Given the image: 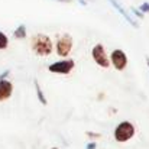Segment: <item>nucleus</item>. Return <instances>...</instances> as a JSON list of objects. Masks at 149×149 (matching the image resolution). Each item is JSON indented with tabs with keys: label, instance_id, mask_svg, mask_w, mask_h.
Returning a JSON list of instances; mask_svg holds the SVG:
<instances>
[{
	"label": "nucleus",
	"instance_id": "dca6fc26",
	"mask_svg": "<svg viewBox=\"0 0 149 149\" xmlns=\"http://www.w3.org/2000/svg\"><path fill=\"white\" fill-rule=\"evenodd\" d=\"M9 74H10V71H9V70L3 71V72L0 74V80H6V77H9Z\"/></svg>",
	"mask_w": 149,
	"mask_h": 149
},
{
	"label": "nucleus",
	"instance_id": "9d476101",
	"mask_svg": "<svg viewBox=\"0 0 149 149\" xmlns=\"http://www.w3.org/2000/svg\"><path fill=\"white\" fill-rule=\"evenodd\" d=\"M33 86H35V90H36V96H38V100H39V103L41 104H44V106H47L48 104V100L45 97V94H44V91H42V88H41V86H39V83L35 80L33 81Z\"/></svg>",
	"mask_w": 149,
	"mask_h": 149
},
{
	"label": "nucleus",
	"instance_id": "423d86ee",
	"mask_svg": "<svg viewBox=\"0 0 149 149\" xmlns=\"http://www.w3.org/2000/svg\"><path fill=\"white\" fill-rule=\"evenodd\" d=\"M110 56V65H113L114 70L117 71H125L127 64H129V59H127V55L123 49H113L111 54L109 55Z\"/></svg>",
	"mask_w": 149,
	"mask_h": 149
},
{
	"label": "nucleus",
	"instance_id": "ddd939ff",
	"mask_svg": "<svg viewBox=\"0 0 149 149\" xmlns=\"http://www.w3.org/2000/svg\"><path fill=\"white\" fill-rule=\"evenodd\" d=\"M138 9H139L143 15H145V13H149V1H143V3H142V4L138 7Z\"/></svg>",
	"mask_w": 149,
	"mask_h": 149
},
{
	"label": "nucleus",
	"instance_id": "f8f14e48",
	"mask_svg": "<svg viewBox=\"0 0 149 149\" xmlns=\"http://www.w3.org/2000/svg\"><path fill=\"white\" fill-rule=\"evenodd\" d=\"M86 136H87L90 141H96V139H100V138H101V133H99V132H90V130H87V132H86Z\"/></svg>",
	"mask_w": 149,
	"mask_h": 149
},
{
	"label": "nucleus",
	"instance_id": "1a4fd4ad",
	"mask_svg": "<svg viewBox=\"0 0 149 149\" xmlns=\"http://www.w3.org/2000/svg\"><path fill=\"white\" fill-rule=\"evenodd\" d=\"M28 36V31L25 25H19L15 31H13V38L15 39H25Z\"/></svg>",
	"mask_w": 149,
	"mask_h": 149
},
{
	"label": "nucleus",
	"instance_id": "2eb2a0df",
	"mask_svg": "<svg viewBox=\"0 0 149 149\" xmlns=\"http://www.w3.org/2000/svg\"><path fill=\"white\" fill-rule=\"evenodd\" d=\"M97 148V143L94 142V141H90L87 145H86V149H96Z\"/></svg>",
	"mask_w": 149,
	"mask_h": 149
},
{
	"label": "nucleus",
	"instance_id": "9b49d317",
	"mask_svg": "<svg viewBox=\"0 0 149 149\" xmlns=\"http://www.w3.org/2000/svg\"><path fill=\"white\" fill-rule=\"evenodd\" d=\"M9 48V38L4 32L0 31V51H4Z\"/></svg>",
	"mask_w": 149,
	"mask_h": 149
},
{
	"label": "nucleus",
	"instance_id": "aec40b11",
	"mask_svg": "<svg viewBox=\"0 0 149 149\" xmlns=\"http://www.w3.org/2000/svg\"><path fill=\"white\" fill-rule=\"evenodd\" d=\"M51 149H59V148H51Z\"/></svg>",
	"mask_w": 149,
	"mask_h": 149
},
{
	"label": "nucleus",
	"instance_id": "0eeeda50",
	"mask_svg": "<svg viewBox=\"0 0 149 149\" xmlns=\"http://www.w3.org/2000/svg\"><path fill=\"white\" fill-rule=\"evenodd\" d=\"M13 94V83L9 80H0V103L6 101Z\"/></svg>",
	"mask_w": 149,
	"mask_h": 149
},
{
	"label": "nucleus",
	"instance_id": "20e7f679",
	"mask_svg": "<svg viewBox=\"0 0 149 149\" xmlns=\"http://www.w3.org/2000/svg\"><path fill=\"white\" fill-rule=\"evenodd\" d=\"M75 67V61L72 58H62L59 61H55L49 64L48 71L52 74H59V75H68Z\"/></svg>",
	"mask_w": 149,
	"mask_h": 149
},
{
	"label": "nucleus",
	"instance_id": "6e6552de",
	"mask_svg": "<svg viewBox=\"0 0 149 149\" xmlns=\"http://www.w3.org/2000/svg\"><path fill=\"white\" fill-rule=\"evenodd\" d=\"M109 3H110V4H111V6H113V7H114V9H116V10H117V12H119V13H120V15H122V16H123V17H125V19L132 25V26H133V28H138V26H139V25H138V22H135V20H133V17L126 12V9H123V7L120 6V3H119L117 0H109Z\"/></svg>",
	"mask_w": 149,
	"mask_h": 149
},
{
	"label": "nucleus",
	"instance_id": "f257e3e1",
	"mask_svg": "<svg viewBox=\"0 0 149 149\" xmlns=\"http://www.w3.org/2000/svg\"><path fill=\"white\" fill-rule=\"evenodd\" d=\"M31 49L36 56H49L55 49L54 41L47 33H35L31 38Z\"/></svg>",
	"mask_w": 149,
	"mask_h": 149
},
{
	"label": "nucleus",
	"instance_id": "f03ea898",
	"mask_svg": "<svg viewBox=\"0 0 149 149\" xmlns=\"http://www.w3.org/2000/svg\"><path fill=\"white\" fill-rule=\"evenodd\" d=\"M136 135V126L129 120H122L116 125L113 130V138L117 143H126L130 139H133Z\"/></svg>",
	"mask_w": 149,
	"mask_h": 149
},
{
	"label": "nucleus",
	"instance_id": "4468645a",
	"mask_svg": "<svg viewBox=\"0 0 149 149\" xmlns=\"http://www.w3.org/2000/svg\"><path fill=\"white\" fill-rule=\"evenodd\" d=\"M132 13H133L136 17H139V19H143V16H145V15H143L139 9H135V7H132Z\"/></svg>",
	"mask_w": 149,
	"mask_h": 149
},
{
	"label": "nucleus",
	"instance_id": "7ed1b4c3",
	"mask_svg": "<svg viewBox=\"0 0 149 149\" xmlns=\"http://www.w3.org/2000/svg\"><path fill=\"white\" fill-rule=\"evenodd\" d=\"M55 47V54L59 56V58H68V55L71 54V51L74 48V39L70 33H61L56 36V41L54 44Z\"/></svg>",
	"mask_w": 149,
	"mask_h": 149
},
{
	"label": "nucleus",
	"instance_id": "a211bd4d",
	"mask_svg": "<svg viewBox=\"0 0 149 149\" xmlns=\"http://www.w3.org/2000/svg\"><path fill=\"white\" fill-rule=\"evenodd\" d=\"M58 1H71V0H58Z\"/></svg>",
	"mask_w": 149,
	"mask_h": 149
},
{
	"label": "nucleus",
	"instance_id": "39448f33",
	"mask_svg": "<svg viewBox=\"0 0 149 149\" xmlns=\"http://www.w3.org/2000/svg\"><path fill=\"white\" fill-rule=\"evenodd\" d=\"M91 58L101 68H104V70L110 68V56H109V54H107L103 44H96L91 48Z\"/></svg>",
	"mask_w": 149,
	"mask_h": 149
},
{
	"label": "nucleus",
	"instance_id": "6ab92c4d",
	"mask_svg": "<svg viewBox=\"0 0 149 149\" xmlns=\"http://www.w3.org/2000/svg\"><path fill=\"white\" fill-rule=\"evenodd\" d=\"M146 62H148V67H149V58H146Z\"/></svg>",
	"mask_w": 149,
	"mask_h": 149
},
{
	"label": "nucleus",
	"instance_id": "f3484780",
	"mask_svg": "<svg viewBox=\"0 0 149 149\" xmlns=\"http://www.w3.org/2000/svg\"><path fill=\"white\" fill-rule=\"evenodd\" d=\"M80 3H81L83 6H86V4H87V3H86V0H80Z\"/></svg>",
	"mask_w": 149,
	"mask_h": 149
}]
</instances>
